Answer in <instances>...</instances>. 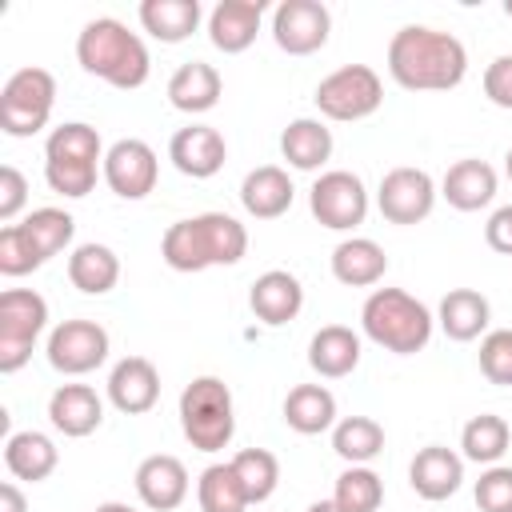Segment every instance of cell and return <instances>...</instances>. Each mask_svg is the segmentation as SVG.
Segmentation results:
<instances>
[{"label": "cell", "mask_w": 512, "mask_h": 512, "mask_svg": "<svg viewBox=\"0 0 512 512\" xmlns=\"http://www.w3.org/2000/svg\"><path fill=\"white\" fill-rule=\"evenodd\" d=\"M388 76L408 92H448L468 76V48L444 28L404 24L388 40Z\"/></svg>", "instance_id": "obj_1"}, {"label": "cell", "mask_w": 512, "mask_h": 512, "mask_svg": "<svg viewBox=\"0 0 512 512\" xmlns=\"http://www.w3.org/2000/svg\"><path fill=\"white\" fill-rule=\"evenodd\" d=\"M248 252V228L228 212H200L168 224L160 240V256L172 272H204L232 268Z\"/></svg>", "instance_id": "obj_2"}, {"label": "cell", "mask_w": 512, "mask_h": 512, "mask_svg": "<svg viewBox=\"0 0 512 512\" xmlns=\"http://www.w3.org/2000/svg\"><path fill=\"white\" fill-rule=\"evenodd\" d=\"M76 60L88 76L120 88V92H132L148 80L152 72V60H148V48L136 32H128V24H120L116 16H96L80 28L76 36Z\"/></svg>", "instance_id": "obj_3"}, {"label": "cell", "mask_w": 512, "mask_h": 512, "mask_svg": "<svg viewBox=\"0 0 512 512\" xmlns=\"http://www.w3.org/2000/svg\"><path fill=\"white\" fill-rule=\"evenodd\" d=\"M360 328L384 352L416 356L420 348H428L436 316L428 312L424 300H416L404 288H372V296L360 308Z\"/></svg>", "instance_id": "obj_4"}, {"label": "cell", "mask_w": 512, "mask_h": 512, "mask_svg": "<svg viewBox=\"0 0 512 512\" xmlns=\"http://www.w3.org/2000/svg\"><path fill=\"white\" fill-rule=\"evenodd\" d=\"M96 176H104V144L100 132L84 120H68L52 128L44 140V180L52 192L80 200L96 188Z\"/></svg>", "instance_id": "obj_5"}, {"label": "cell", "mask_w": 512, "mask_h": 512, "mask_svg": "<svg viewBox=\"0 0 512 512\" xmlns=\"http://www.w3.org/2000/svg\"><path fill=\"white\" fill-rule=\"evenodd\" d=\"M180 428L196 452H220L236 436L232 392L220 376H196L180 392Z\"/></svg>", "instance_id": "obj_6"}, {"label": "cell", "mask_w": 512, "mask_h": 512, "mask_svg": "<svg viewBox=\"0 0 512 512\" xmlns=\"http://www.w3.org/2000/svg\"><path fill=\"white\" fill-rule=\"evenodd\" d=\"M56 104V80L48 68H16L0 88V128L8 136H36Z\"/></svg>", "instance_id": "obj_7"}, {"label": "cell", "mask_w": 512, "mask_h": 512, "mask_svg": "<svg viewBox=\"0 0 512 512\" xmlns=\"http://www.w3.org/2000/svg\"><path fill=\"white\" fill-rule=\"evenodd\" d=\"M48 324V300L32 288L0 292V372L12 376L32 360V348Z\"/></svg>", "instance_id": "obj_8"}, {"label": "cell", "mask_w": 512, "mask_h": 512, "mask_svg": "<svg viewBox=\"0 0 512 512\" xmlns=\"http://www.w3.org/2000/svg\"><path fill=\"white\" fill-rule=\"evenodd\" d=\"M312 100H316L320 116L340 120V124H352V120L372 116L384 104V80L368 64H344V68L328 72L316 84Z\"/></svg>", "instance_id": "obj_9"}, {"label": "cell", "mask_w": 512, "mask_h": 512, "mask_svg": "<svg viewBox=\"0 0 512 512\" xmlns=\"http://www.w3.org/2000/svg\"><path fill=\"white\" fill-rule=\"evenodd\" d=\"M308 208L324 228L352 232L368 216V188L356 172L332 168V172H320L316 184L308 188Z\"/></svg>", "instance_id": "obj_10"}, {"label": "cell", "mask_w": 512, "mask_h": 512, "mask_svg": "<svg viewBox=\"0 0 512 512\" xmlns=\"http://www.w3.org/2000/svg\"><path fill=\"white\" fill-rule=\"evenodd\" d=\"M108 332L104 324L96 320H60L52 332H48V364L64 376H84V372H96L104 360H108Z\"/></svg>", "instance_id": "obj_11"}, {"label": "cell", "mask_w": 512, "mask_h": 512, "mask_svg": "<svg viewBox=\"0 0 512 512\" xmlns=\"http://www.w3.org/2000/svg\"><path fill=\"white\" fill-rule=\"evenodd\" d=\"M436 180L424 168H392L376 188V208L388 224H420L436 208Z\"/></svg>", "instance_id": "obj_12"}, {"label": "cell", "mask_w": 512, "mask_h": 512, "mask_svg": "<svg viewBox=\"0 0 512 512\" xmlns=\"http://www.w3.org/2000/svg\"><path fill=\"white\" fill-rule=\"evenodd\" d=\"M332 12L320 0H280L272 12V40L288 56H312L328 44Z\"/></svg>", "instance_id": "obj_13"}, {"label": "cell", "mask_w": 512, "mask_h": 512, "mask_svg": "<svg viewBox=\"0 0 512 512\" xmlns=\"http://www.w3.org/2000/svg\"><path fill=\"white\" fill-rule=\"evenodd\" d=\"M156 180H160V160H156L152 144L128 136L104 152V184L120 200H144L156 188Z\"/></svg>", "instance_id": "obj_14"}, {"label": "cell", "mask_w": 512, "mask_h": 512, "mask_svg": "<svg viewBox=\"0 0 512 512\" xmlns=\"http://www.w3.org/2000/svg\"><path fill=\"white\" fill-rule=\"evenodd\" d=\"M104 388H108V400H112L116 412H124V416H144V412H152L156 400H160V372H156V364L144 360V356H124V360L112 364Z\"/></svg>", "instance_id": "obj_15"}, {"label": "cell", "mask_w": 512, "mask_h": 512, "mask_svg": "<svg viewBox=\"0 0 512 512\" xmlns=\"http://www.w3.org/2000/svg\"><path fill=\"white\" fill-rule=\"evenodd\" d=\"M168 160L176 172L192 176V180H208L224 168L228 160V144L212 124H188L180 132H172L168 140Z\"/></svg>", "instance_id": "obj_16"}, {"label": "cell", "mask_w": 512, "mask_h": 512, "mask_svg": "<svg viewBox=\"0 0 512 512\" xmlns=\"http://www.w3.org/2000/svg\"><path fill=\"white\" fill-rule=\"evenodd\" d=\"M132 484H136L140 504L152 508V512H176L188 500V468L168 452L144 456Z\"/></svg>", "instance_id": "obj_17"}, {"label": "cell", "mask_w": 512, "mask_h": 512, "mask_svg": "<svg viewBox=\"0 0 512 512\" xmlns=\"http://www.w3.org/2000/svg\"><path fill=\"white\" fill-rule=\"evenodd\" d=\"M408 484H412V492L420 500H448L464 484V456L444 448V444H428V448H420L412 456Z\"/></svg>", "instance_id": "obj_18"}, {"label": "cell", "mask_w": 512, "mask_h": 512, "mask_svg": "<svg viewBox=\"0 0 512 512\" xmlns=\"http://www.w3.org/2000/svg\"><path fill=\"white\" fill-rule=\"evenodd\" d=\"M248 308H252V316H256L260 324L280 328V324H288V320L300 316V308H304V288H300V280H296L292 272L268 268L264 276L252 280Z\"/></svg>", "instance_id": "obj_19"}, {"label": "cell", "mask_w": 512, "mask_h": 512, "mask_svg": "<svg viewBox=\"0 0 512 512\" xmlns=\"http://www.w3.org/2000/svg\"><path fill=\"white\" fill-rule=\"evenodd\" d=\"M48 420L60 436L68 440H80V436H92L100 424H104V400L96 396V388L88 384H60L52 396H48Z\"/></svg>", "instance_id": "obj_20"}, {"label": "cell", "mask_w": 512, "mask_h": 512, "mask_svg": "<svg viewBox=\"0 0 512 512\" xmlns=\"http://www.w3.org/2000/svg\"><path fill=\"white\" fill-rule=\"evenodd\" d=\"M260 20H264V0H220L208 12V40L224 56H236V52L252 48Z\"/></svg>", "instance_id": "obj_21"}, {"label": "cell", "mask_w": 512, "mask_h": 512, "mask_svg": "<svg viewBox=\"0 0 512 512\" xmlns=\"http://www.w3.org/2000/svg\"><path fill=\"white\" fill-rule=\"evenodd\" d=\"M496 168L488 164V160H476V156H468V160H456L448 172H444V180H440V196L456 208V212H480V208H488L492 200H496Z\"/></svg>", "instance_id": "obj_22"}, {"label": "cell", "mask_w": 512, "mask_h": 512, "mask_svg": "<svg viewBox=\"0 0 512 512\" xmlns=\"http://www.w3.org/2000/svg\"><path fill=\"white\" fill-rule=\"evenodd\" d=\"M292 200H296L292 176L276 164H260L240 180V204L252 220H276L292 208Z\"/></svg>", "instance_id": "obj_23"}, {"label": "cell", "mask_w": 512, "mask_h": 512, "mask_svg": "<svg viewBox=\"0 0 512 512\" xmlns=\"http://www.w3.org/2000/svg\"><path fill=\"white\" fill-rule=\"evenodd\" d=\"M220 92H224V80L204 60H188V64H180L168 76V104L176 112H188V116H200V112L216 108L220 104Z\"/></svg>", "instance_id": "obj_24"}, {"label": "cell", "mask_w": 512, "mask_h": 512, "mask_svg": "<svg viewBox=\"0 0 512 512\" xmlns=\"http://www.w3.org/2000/svg\"><path fill=\"white\" fill-rule=\"evenodd\" d=\"M488 320H492V304H488V296L476 292V288H452V292L440 300V308H436L440 332H444L448 340H456V344H468V340L484 336V332H488Z\"/></svg>", "instance_id": "obj_25"}, {"label": "cell", "mask_w": 512, "mask_h": 512, "mask_svg": "<svg viewBox=\"0 0 512 512\" xmlns=\"http://www.w3.org/2000/svg\"><path fill=\"white\" fill-rule=\"evenodd\" d=\"M308 364L316 376L324 380H344L356 372L360 364V336L344 324H324L312 340H308Z\"/></svg>", "instance_id": "obj_26"}, {"label": "cell", "mask_w": 512, "mask_h": 512, "mask_svg": "<svg viewBox=\"0 0 512 512\" xmlns=\"http://www.w3.org/2000/svg\"><path fill=\"white\" fill-rule=\"evenodd\" d=\"M60 464V448L52 444V436L36 432V428H24V432H12L4 440V468L16 476V480H28V484H40L56 472Z\"/></svg>", "instance_id": "obj_27"}, {"label": "cell", "mask_w": 512, "mask_h": 512, "mask_svg": "<svg viewBox=\"0 0 512 512\" xmlns=\"http://www.w3.org/2000/svg\"><path fill=\"white\" fill-rule=\"evenodd\" d=\"M388 272V256L376 240L368 236H348L332 248V276L348 288H372Z\"/></svg>", "instance_id": "obj_28"}, {"label": "cell", "mask_w": 512, "mask_h": 512, "mask_svg": "<svg viewBox=\"0 0 512 512\" xmlns=\"http://www.w3.org/2000/svg\"><path fill=\"white\" fill-rule=\"evenodd\" d=\"M136 16H140V28L160 44H180L200 28L204 8L200 0H144Z\"/></svg>", "instance_id": "obj_29"}, {"label": "cell", "mask_w": 512, "mask_h": 512, "mask_svg": "<svg viewBox=\"0 0 512 512\" xmlns=\"http://www.w3.org/2000/svg\"><path fill=\"white\" fill-rule=\"evenodd\" d=\"M68 280L84 296H104L120 280V256L108 244H96V240L76 244L72 256H68Z\"/></svg>", "instance_id": "obj_30"}, {"label": "cell", "mask_w": 512, "mask_h": 512, "mask_svg": "<svg viewBox=\"0 0 512 512\" xmlns=\"http://www.w3.org/2000/svg\"><path fill=\"white\" fill-rule=\"evenodd\" d=\"M284 424L300 436H320L336 428V396L324 384H296L284 396Z\"/></svg>", "instance_id": "obj_31"}, {"label": "cell", "mask_w": 512, "mask_h": 512, "mask_svg": "<svg viewBox=\"0 0 512 512\" xmlns=\"http://www.w3.org/2000/svg\"><path fill=\"white\" fill-rule=\"evenodd\" d=\"M280 152L292 168L300 172H316L328 164L332 156V128H324V120L312 116H296L284 132H280Z\"/></svg>", "instance_id": "obj_32"}, {"label": "cell", "mask_w": 512, "mask_h": 512, "mask_svg": "<svg viewBox=\"0 0 512 512\" xmlns=\"http://www.w3.org/2000/svg\"><path fill=\"white\" fill-rule=\"evenodd\" d=\"M508 444H512V428H508V420L496 416V412L472 416V420L464 424V432H460V456L472 460V464H484V468L500 464V456L508 452Z\"/></svg>", "instance_id": "obj_33"}, {"label": "cell", "mask_w": 512, "mask_h": 512, "mask_svg": "<svg viewBox=\"0 0 512 512\" xmlns=\"http://www.w3.org/2000/svg\"><path fill=\"white\" fill-rule=\"evenodd\" d=\"M196 504L200 512H248V492L232 468V460L224 464H208L196 480Z\"/></svg>", "instance_id": "obj_34"}, {"label": "cell", "mask_w": 512, "mask_h": 512, "mask_svg": "<svg viewBox=\"0 0 512 512\" xmlns=\"http://www.w3.org/2000/svg\"><path fill=\"white\" fill-rule=\"evenodd\" d=\"M332 448L348 464H368L384 452V428L372 416H344L332 428Z\"/></svg>", "instance_id": "obj_35"}, {"label": "cell", "mask_w": 512, "mask_h": 512, "mask_svg": "<svg viewBox=\"0 0 512 512\" xmlns=\"http://www.w3.org/2000/svg\"><path fill=\"white\" fill-rule=\"evenodd\" d=\"M332 500H336L340 512H376L384 504V480L368 464H348L336 476Z\"/></svg>", "instance_id": "obj_36"}, {"label": "cell", "mask_w": 512, "mask_h": 512, "mask_svg": "<svg viewBox=\"0 0 512 512\" xmlns=\"http://www.w3.org/2000/svg\"><path fill=\"white\" fill-rule=\"evenodd\" d=\"M20 224H24V232L32 236L36 252L44 256V264H48L52 256H60V252L72 244V232H76V220H72L64 208H32Z\"/></svg>", "instance_id": "obj_37"}, {"label": "cell", "mask_w": 512, "mask_h": 512, "mask_svg": "<svg viewBox=\"0 0 512 512\" xmlns=\"http://www.w3.org/2000/svg\"><path fill=\"white\" fill-rule=\"evenodd\" d=\"M232 468L248 492V504H264L280 484V460L268 448H244L232 456Z\"/></svg>", "instance_id": "obj_38"}, {"label": "cell", "mask_w": 512, "mask_h": 512, "mask_svg": "<svg viewBox=\"0 0 512 512\" xmlns=\"http://www.w3.org/2000/svg\"><path fill=\"white\" fill-rule=\"evenodd\" d=\"M44 264V256L36 252L32 236L24 232V224H4L0 228V272L4 276H28Z\"/></svg>", "instance_id": "obj_39"}, {"label": "cell", "mask_w": 512, "mask_h": 512, "mask_svg": "<svg viewBox=\"0 0 512 512\" xmlns=\"http://www.w3.org/2000/svg\"><path fill=\"white\" fill-rule=\"evenodd\" d=\"M480 372L488 376V384L512 388V328H492L480 340Z\"/></svg>", "instance_id": "obj_40"}, {"label": "cell", "mask_w": 512, "mask_h": 512, "mask_svg": "<svg viewBox=\"0 0 512 512\" xmlns=\"http://www.w3.org/2000/svg\"><path fill=\"white\" fill-rule=\"evenodd\" d=\"M476 504L480 512H512V468L492 464L476 480Z\"/></svg>", "instance_id": "obj_41"}, {"label": "cell", "mask_w": 512, "mask_h": 512, "mask_svg": "<svg viewBox=\"0 0 512 512\" xmlns=\"http://www.w3.org/2000/svg\"><path fill=\"white\" fill-rule=\"evenodd\" d=\"M24 204H28V180H24V172L16 164H4L0 168V220L16 224Z\"/></svg>", "instance_id": "obj_42"}, {"label": "cell", "mask_w": 512, "mask_h": 512, "mask_svg": "<svg viewBox=\"0 0 512 512\" xmlns=\"http://www.w3.org/2000/svg\"><path fill=\"white\" fill-rule=\"evenodd\" d=\"M484 96H488L496 108H512V52L496 56V60L484 68Z\"/></svg>", "instance_id": "obj_43"}, {"label": "cell", "mask_w": 512, "mask_h": 512, "mask_svg": "<svg viewBox=\"0 0 512 512\" xmlns=\"http://www.w3.org/2000/svg\"><path fill=\"white\" fill-rule=\"evenodd\" d=\"M484 240H488L492 252L512 256V204H504V208H496V212L488 216V224H484Z\"/></svg>", "instance_id": "obj_44"}, {"label": "cell", "mask_w": 512, "mask_h": 512, "mask_svg": "<svg viewBox=\"0 0 512 512\" xmlns=\"http://www.w3.org/2000/svg\"><path fill=\"white\" fill-rule=\"evenodd\" d=\"M0 512H28V500L12 480L0 484Z\"/></svg>", "instance_id": "obj_45"}, {"label": "cell", "mask_w": 512, "mask_h": 512, "mask_svg": "<svg viewBox=\"0 0 512 512\" xmlns=\"http://www.w3.org/2000/svg\"><path fill=\"white\" fill-rule=\"evenodd\" d=\"M92 512H136L132 504H124V500H104V504H96Z\"/></svg>", "instance_id": "obj_46"}, {"label": "cell", "mask_w": 512, "mask_h": 512, "mask_svg": "<svg viewBox=\"0 0 512 512\" xmlns=\"http://www.w3.org/2000/svg\"><path fill=\"white\" fill-rule=\"evenodd\" d=\"M308 512H340V508H336V500H316V504H308Z\"/></svg>", "instance_id": "obj_47"}, {"label": "cell", "mask_w": 512, "mask_h": 512, "mask_svg": "<svg viewBox=\"0 0 512 512\" xmlns=\"http://www.w3.org/2000/svg\"><path fill=\"white\" fill-rule=\"evenodd\" d=\"M504 172H508V180H512V148L504 152Z\"/></svg>", "instance_id": "obj_48"}, {"label": "cell", "mask_w": 512, "mask_h": 512, "mask_svg": "<svg viewBox=\"0 0 512 512\" xmlns=\"http://www.w3.org/2000/svg\"><path fill=\"white\" fill-rule=\"evenodd\" d=\"M504 12H508V16H512V0H504Z\"/></svg>", "instance_id": "obj_49"}]
</instances>
